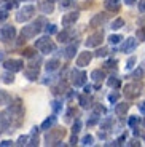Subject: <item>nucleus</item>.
I'll return each mask as SVG.
<instances>
[{"mask_svg": "<svg viewBox=\"0 0 145 147\" xmlns=\"http://www.w3.org/2000/svg\"><path fill=\"white\" fill-rule=\"evenodd\" d=\"M43 24H45V19L43 18L37 19L35 22H32V24H29V26L22 27V35H24L26 38H32V37H35L37 34L43 29V27H42Z\"/></svg>", "mask_w": 145, "mask_h": 147, "instance_id": "7ed1b4c3", "label": "nucleus"}, {"mask_svg": "<svg viewBox=\"0 0 145 147\" xmlns=\"http://www.w3.org/2000/svg\"><path fill=\"white\" fill-rule=\"evenodd\" d=\"M136 35H137V38H139L140 42H144V40H145V27H140V29H137Z\"/></svg>", "mask_w": 145, "mask_h": 147, "instance_id": "4c0bfd02", "label": "nucleus"}, {"mask_svg": "<svg viewBox=\"0 0 145 147\" xmlns=\"http://www.w3.org/2000/svg\"><path fill=\"white\" fill-rule=\"evenodd\" d=\"M94 112H96V114H104V112H105V107H102V106H94Z\"/></svg>", "mask_w": 145, "mask_h": 147, "instance_id": "3c124183", "label": "nucleus"}, {"mask_svg": "<svg viewBox=\"0 0 145 147\" xmlns=\"http://www.w3.org/2000/svg\"><path fill=\"white\" fill-rule=\"evenodd\" d=\"M139 123V117H131L129 120H128V125L129 126H136Z\"/></svg>", "mask_w": 145, "mask_h": 147, "instance_id": "49530a36", "label": "nucleus"}, {"mask_svg": "<svg viewBox=\"0 0 145 147\" xmlns=\"http://www.w3.org/2000/svg\"><path fill=\"white\" fill-rule=\"evenodd\" d=\"M65 91H67V83H65V82H61L56 88H53V93H54V94H62V93H65Z\"/></svg>", "mask_w": 145, "mask_h": 147, "instance_id": "a878e982", "label": "nucleus"}, {"mask_svg": "<svg viewBox=\"0 0 145 147\" xmlns=\"http://www.w3.org/2000/svg\"><path fill=\"white\" fill-rule=\"evenodd\" d=\"M80 129H81V121H80V120H77L75 123H73L72 133H73V134H77V133H80Z\"/></svg>", "mask_w": 145, "mask_h": 147, "instance_id": "79ce46f5", "label": "nucleus"}, {"mask_svg": "<svg viewBox=\"0 0 145 147\" xmlns=\"http://www.w3.org/2000/svg\"><path fill=\"white\" fill-rule=\"evenodd\" d=\"M77 0H61V8H69L75 3Z\"/></svg>", "mask_w": 145, "mask_h": 147, "instance_id": "ea45409f", "label": "nucleus"}, {"mask_svg": "<svg viewBox=\"0 0 145 147\" xmlns=\"http://www.w3.org/2000/svg\"><path fill=\"white\" fill-rule=\"evenodd\" d=\"M97 123V115H94V118H91L89 121H88V126H93V125H96Z\"/></svg>", "mask_w": 145, "mask_h": 147, "instance_id": "864d4df0", "label": "nucleus"}, {"mask_svg": "<svg viewBox=\"0 0 145 147\" xmlns=\"http://www.w3.org/2000/svg\"><path fill=\"white\" fill-rule=\"evenodd\" d=\"M102 38H104V32H102V30H99V32L91 34V35L86 38V42H85V45H86V48L99 47V45H101V42H102Z\"/></svg>", "mask_w": 145, "mask_h": 147, "instance_id": "0eeeda50", "label": "nucleus"}, {"mask_svg": "<svg viewBox=\"0 0 145 147\" xmlns=\"http://www.w3.org/2000/svg\"><path fill=\"white\" fill-rule=\"evenodd\" d=\"M142 126H145V118H144V120H142Z\"/></svg>", "mask_w": 145, "mask_h": 147, "instance_id": "e2e57ef3", "label": "nucleus"}, {"mask_svg": "<svg viewBox=\"0 0 145 147\" xmlns=\"http://www.w3.org/2000/svg\"><path fill=\"white\" fill-rule=\"evenodd\" d=\"M77 142H78V139H77V134H73L72 139H70V146H75Z\"/></svg>", "mask_w": 145, "mask_h": 147, "instance_id": "13d9d810", "label": "nucleus"}, {"mask_svg": "<svg viewBox=\"0 0 145 147\" xmlns=\"http://www.w3.org/2000/svg\"><path fill=\"white\" fill-rule=\"evenodd\" d=\"M65 134V129L64 128H54V129H50V131L45 134V142L46 146H62V138Z\"/></svg>", "mask_w": 145, "mask_h": 147, "instance_id": "f03ea898", "label": "nucleus"}, {"mask_svg": "<svg viewBox=\"0 0 145 147\" xmlns=\"http://www.w3.org/2000/svg\"><path fill=\"white\" fill-rule=\"evenodd\" d=\"M93 53H89L86 50V51H83V53H80L78 55V58H77V66L78 67H85V66H88V64L91 63V59H93Z\"/></svg>", "mask_w": 145, "mask_h": 147, "instance_id": "f8f14e48", "label": "nucleus"}, {"mask_svg": "<svg viewBox=\"0 0 145 147\" xmlns=\"http://www.w3.org/2000/svg\"><path fill=\"white\" fill-rule=\"evenodd\" d=\"M107 83H109L110 88H118V86L121 85V82H120V78H116V77H110Z\"/></svg>", "mask_w": 145, "mask_h": 147, "instance_id": "7c9ffc66", "label": "nucleus"}, {"mask_svg": "<svg viewBox=\"0 0 145 147\" xmlns=\"http://www.w3.org/2000/svg\"><path fill=\"white\" fill-rule=\"evenodd\" d=\"M5 115H7L8 120L13 121V125H15V126L21 125V120H22V117H24V107H22L21 99H15V101H13V104H10V107L7 109Z\"/></svg>", "mask_w": 145, "mask_h": 147, "instance_id": "f257e3e1", "label": "nucleus"}, {"mask_svg": "<svg viewBox=\"0 0 145 147\" xmlns=\"http://www.w3.org/2000/svg\"><path fill=\"white\" fill-rule=\"evenodd\" d=\"M34 15H35V7H34V5H24V7L18 11L16 21L18 22H26V21H29Z\"/></svg>", "mask_w": 145, "mask_h": 147, "instance_id": "423d86ee", "label": "nucleus"}, {"mask_svg": "<svg viewBox=\"0 0 145 147\" xmlns=\"http://www.w3.org/2000/svg\"><path fill=\"white\" fill-rule=\"evenodd\" d=\"M37 133H38V128H32V133H30V136H29V144L27 146H38V136H37Z\"/></svg>", "mask_w": 145, "mask_h": 147, "instance_id": "412c9836", "label": "nucleus"}, {"mask_svg": "<svg viewBox=\"0 0 145 147\" xmlns=\"http://www.w3.org/2000/svg\"><path fill=\"white\" fill-rule=\"evenodd\" d=\"M134 64H136V58L131 56V58L128 59V63H126V70H131L132 67H134Z\"/></svg>", "mask_w": 145, "mask_h": 147, "instance_id": "37998d69", "label": "nucleus"}, {"mask_svg": "<svg viewBox=\"0 0 145 147\" xmlns=\"http://www.w3.org/2000/svg\"><path fill=\"white\" fill-rule=\"evenodd\" d=\"M78 11H70V13H67V15L62 16V26L64 27H70L72 24H75V21L78 19Z\"/></svg>", "mask_w": 145, "mask_h": 147, "instance_id": "ddd939ff", "label": "nucleus"}, {"mask_svg": "<svg viewBox=\"0 0 145 147\" xmlns=\"http://www.w3.org/2000/svg\"><path fill=\"white\" fill-rule=\"evenodd\" d=\"M139 11L145 13V0H139Z\"/></svg>", "mask_w": 145, "mask_h": 147, "instance_id": "8fccbe9b", "label": "nucleus"}, {"mask_svg": "<svg viewBox=\"0 0 145 147\" xmlns=\"http://www.w3.org/2000/svg\"><path fill=\"white\" fill-rule=\"evenodd\" d=\"M128 146H131V147H137V146H140V142H139L137 139H132L131 142H128Z\"/></svg>", "mask_w": 145, "mask_h": 147, "instance_id": "603ef678", "label": "nucleus"}, {"mask_svg": "<svg viewBox=\"0 0 145 147\" xmlns=\"http://www.w3.org/2000/svg\"><path fill=\"white\" fill-rule=\"evenodd\" d=\"M142 75H144V70L142 69H136L134 72L131 74V78H136V80H137V78H140Z\"/></svg>", "mask_w": 145, "mask_h": 147, "instance_id": "a19ab883", "label": "nucleus"}, {"mask_svg": "<svg viewBox=\"0 0 145 147\" xmlns=\"http://www.w3.org/2000/svg\"><path fill=\"white\" fill-rule=\"evenodd\" d=\"M5 69L7 70H11V72H18V70H21L22 67H24V63H22L21 59H8V61H5L3 63Z\"/></svg>", "mask_w": 145, "mask_h": 147, "instance_id": "9b49d317", "label": "nucleus"}, {"mask_svg": "<svg viewBox=\"0 0 145 147\" xmlns=\"http://www.w3.org/2000/svg\"><path fill=\"white\" fill-rule=\"evenodd\" d=\"M91 91V86H89V85H86V86H85V93H86V94H88V93H89Z\"/></svg>", "mask_w": 145, "mask_h": 147, "instance_id": "052dcab7", "label": "nucleus"}, {"mask_svg": "<svg viewBox=\"0 0 145 147\" xmlns=\"http://www.w3.org/2000/svg\"><path fill=\"white\" fill-rule=\"evenodd\" d=\"M105 7L109 11H118L120 10V3L118 2H105Z\"/></svg>", "mask_w": 145, "mask_h": 147, "instance_id": "c756f323", "label": "nucleus"}, {"mask_svg": "<svg viewBox=\"0 0 145 147\" xmlns=\"http://www.w3.org/2000/svg\"><path fill=\"white\" fill-rule=\"evenodd\" d=\"M22 55L27 56V58H32V56H34V50H30V48H26L24 51H22Z\"/></svg>", "mask_w": 145, "mask_h": 147, "instance_id": "09e8293b", "label": "nucleus"}, {"mask_svg": "<svg viewBox=\"0 0 145 147\" xmlns=\"http://www.w3.org/2000/svg\"><path fill=\"white\" fill-rule=\"evenodd\" d=\"M128 110H129V104H126V102H118L115 106V114L118 117H124Z\"/></svg>", "mask_w": 145, "mask_h": 147, "instance_id": "2eb2a0df", "label": "nucleus"}, {"mask_svg": "<svg viewBox=\"0 0 145 147\" xmlns=\"http://www.w3.org/2000/svg\"><path fill=\"white\" fill-rule=\"evenodd\" d=\"M78 102H80L81 107H89V106H91V99L88 98L86 93H85V94H81L80 98H78Z\"/></svg>", "mask_w": 145, "mask_h": 147, "instance_id": "bb28decb", "label": "nucleus"}, {"mask_svg": "<svg viewBox=\"0 0 145 147\" xmlns=\"http://www.w3.org/2000/svg\"><path fill=\"white\" fill-rule=\"evenodd\" d=\"M54 123H56V117H54V115H51L50 118H46V120L42 123V129H50Z\"/></svg>", "mask_w": 145, "mask_h": 147, "instance_id": "393cba45", "label": "nucleus"}, {"mask_svg": "<svg viewBox=\"0 0 145 147\" xmlns=\"http://www.w3.org/2000/svg\"><path fill=\"white\" fill-rule=\"evenodd\" d=\"M59 67V61L58 59H51V61H48L46 64H45V69L48 70V72H53V70H56Z\"/></svg>", "mask_w": 145, "mask_h": 147, "instance_id": "b1692460", "label": "nucleus"}, {"mask_svg": "<svg viewBox=\"0 0 145 147\" xmlns=\"http://www.w3.org/2000/svg\"><path fill=\"white\" fill-rule=\"evenodd\" d=\"M118 98H120V93H110V94H109V101H110V102H116Z\"/></svg>", "mask_w": 145, "mask_h": 147, "instance_id": "a18cd8bd", "label": "nucleus"}, {"mask_svg": "<svg viewBox=\"0 0 145 147\" xmlns=\"http://www.w3.org/2000/svg\"><path fill=\"white\" fill-rule=\"evenodd\" d=\"M116 64H118L116 59H109V61L104 64V67H105V69H116Z\"/></svg>", "mask_w": 145, "mask_h": 147, "instance_id": "f704fd0d", "label": "nucleus"}, {"mask_svg": "<svg viewBox=\"0 0 145 147\" xmlns=\"http://www.w3.org/2000/svg\"><path fill=\"white\" fill-rule=\"evenodd\" d=\"M11 102V96L8 94L7 91L0 90V106H7V104Z\"/></svg>", "mask_w": 145, "mask_h": 147, "instance_id": "4be33fe9", "label": "nucleus"}, {"mask_svg": "<svg viewBox=\"0 0 145 147\" xmlns=\"http://www.w3.org/2000/svg\"><path fill=\"white\" fill-rule=\"evenodd\" d=\"M16 35V30L13 26H3L0 29V42H10Z\"/></svg>", "mask_w": 145, "mask_h": 147, "instance_id": "1a4fd4ad", "label": "nucleus"}, {"mask_svg": "<svg viewBox=\"0 0 145 147\" xmlns=\"http://www.w3.org/2000/svg\"><path fill=\"white\" fill-rule=\"evenodd\" d=\"M72 83L75 86H83L86 83V74L83 70H78V69H73L72 70Z\"/></svg>", "mask_w": 145, "mask_h": 147, "instance_id": "9d476101", "label": "nucleus"}, {"mask_svg": "<svg viewBox=\"0 0 145 147\" xmlns=\"http://www.w3.org/2000/svg\"><path fill=\"white\" fill-rule=\"evenodd\" d=\"M73 38V32L72 30H62V32L58 34V40L61 42V43H65V42H69Z\"/></svg>", "mask_w": 145, "mask_h": 147, "instance_id": "dca6fc26", "label": "nucleus"}, {"mask_svg": "<svg viewBox=\"0 0 145 147\" xmlns=\"http://www.w3.org/2000/svg\"><path fill=\"white\" fill-rule=\"evenodd\" d=\"M8 18V10L5 8V10H0V21H5V19Z\"/></svg>", "mask_w": 145, "mask_h": 147, "instance_id": "de8ad7c7", "label": "nucleus"}, {"mask_svg": "<svg viewBox=\"0 0 145 147\" xmlns=\"http://www.w3.org/2000/svg\"><path fill=\"white\" fill-rule=\"evenodd\" d=\"M35 48H37V50H40L43 55H50V53L56 51V45L51 42V38L48 35L38 38V40L35 42Z\"/></svg>", "mask_w": 145, "mask_h": 147, "instance_id": "20e7f679", "label": "nucleus"}, {"mask_svg": "<svg viewBox=\"0 0 145 147\" xmlns=\"http://www.w3.org/2000/svg\"><path fill=\"white\" fill-rule=\"evenodd\" d=\"M51 107H53L54 112H61V110H62V106H61L59 101H53V102H51Z\"/></svg>", "mask_w": 145, "mask_h": 147, "instance_id": "c03bdc74", "label": "nucleus"}, {"mask_svg": "<svg viewBox=\"0 0 145 147\" xmlns=\"http://www.w3.org/2000/svg\"><path fill=\"white\" fill-rule=\"evenodd\" d=\"M18 146H27L29 144V136H19V139H18Z\"/></svg>", "mask_w": 145, "mask_h": 147, "instance_id": "58836bf2", "label": "nucleus"}, {"mask_svg": "<svg viewBox=\"0 0 145 147\" xmlns=\"http://www.w3.org/2000/svg\"><path fill=\"white\" fill-rule=\"evenodd\" d=\"M123 26H124V21H123L121 18H116L115 21L112 22V26H110V27H112L113 30H116V29H121Z\"/></svg>", "mask_w": 145, "mask_h": 147, "instance_id": "2f4dec72", "label": "nucleus"}, {"mask_svg": "<svg viewBox=\"0 0 145 147\" xmlns=\"http://www.w3.org/2000/svg\"><path fill=\"white\" fill-rule=\"evenodd\" d=\"M8 146H11V141H2L0 142V147H8Z\"/></svg>", "mask_w": 145, "mask_h": 147, "instance_id": "4d7b16f0", "label": "nucleus"}, {"mask_svg": "<svg viewBox=\"0 0 145 147\" xmlns=\"http://www.w3.org/2000/svg\"><path fill=\"white\" fill-rule=\"evenodd\" d=\"M91 78L96 82V83H101L102 80L105 78V74H104V70H101V69H96V70H93L91 72Z\"/></svg>", "mask_w": 145, "mask_h": 147, "instance_id": "6ab92c4d", "label": "nucleus"}, {"mask_svg": "<svg viewBox=\"0 0 145 147\" xmlns=\"http://www.w3.org/2000/svg\"><path fill=\"white\" fill-rule=\"evenodd\" d=\"M77 45H78V43H77V42H75V43L69 45V47L65 48L64 51H62V53H64V56H65V58H67V59H72L73 56H75V53H77Z\"/></svg>", "mask_w": 145, "mask_h": 147, "instance_id": "f3484780", "label": "nucleus"}, {"mask_svg": "<svg viewBox=\"0 0 145 147\" xmlns=\"http://www.w3.org/2000/svg\"><path fill=\"white\" fill-rule=\"evenodd\" d=\"M123 93L124 96H126L128 99H136V98H139L142 93V85L137 83V82H134V83H128L126 86L123 88Z\"/></svg>", "mask_w": 145, "mask_h": 147, "instance_id": "39448f33", "label": "nucleus"}, {"mask_svg": "<svg viewBox=\"0 0 145 147\" xmlns=\"http://www.w3.org/2000/svg\"><path fill=\"white\" fill-rule=\"evenodd\" d=\"M121 40H123V37H121V35H110V37H109V42H110L112 45L120 43Z\"/></svg>", "mask_w": 145, "mask_h": 147, "instance_id": "e433bc0d", "label": "nucleus"}, {"mask_svg": "<svg viewBox=\"0 0 145 147\" xmlns=\"http://www.w3.org/2000/svg\"><path fill=\"white\" fill-rule=\"evenodd\" d=\"M112 126H113V120H112V118H105V120L101 121V129H104V131H105V129H110Z\"/></svg>", "mask_w": 145, "mask_h": 147, "instance_id": "c85d7f7f", "label": "nucleus"}, {"mask_svg": "<svg viewBox=\"0 0 145 147\" xmlns=\"http://www.w3.org/2000/svg\"><path fill=\"white\" fill-rule=\"evenodd\" d=\"M24 74H26V77L29 78V80H37V77H38V69H32V67H27Z\"/></svg>", "mask_w": 145, "mask_h": 147, "instance_id": "5701e85b", "label": "nucleus"}, {"mask_svg": "<svg viewBox=\"0 0 145 147\" xmlns=\"http://www.w3.org/2000/svg\"><path fill=\"white\" fill-rule=\"evenodd\" d=\"M0 78H2V80H3V83H7V85H10V83H13V82H15V75H13V72H11V70L3 72L2 75H0Z\"/></svg>", "mask_w": 145, "mask_h": 147, "instance_id": "aec40b11", "label": "nucleus"}, {"mask_svg": "<svg viewBox=\"0 0 145 147\" xmlns=\"http://www.w3.org/2000/svg\"><path fill=\"white\" fill-rule=\"evenodd\" d=\"M40 10L42 13H45V15H50V13H53L54 11V5H53V2H42L40 3Z\"/></svg>", "mask_w": 145, "mask_h": 147, "instance_id": "a211bd4d", "label": "nucleus"}, {"mask_svg": "<svg viewBox=\"0 0 145 147\" xmlns=\"http://www.w3.org/2000/svg\"><path fill=\"white\" fill-rule=\"evenodd\" d=\"M16 5V2L15 0H8V3H7V10H10V8H13Z\"/></svg>", "mask_w": 145, "mask_h": 147, "instance_id": "5fc2aeb1", "label": "nucleus"}, {"mask_svg": "<svg viewBox=\"0 0 145 147\" xmlns=\"http://www.w3.org/2000/svg\"><path fill=\"white\" fill-rule=\"evenodd\" d=\"M7 128H8V118H7V115L0 114V134H2Z\"/></svg>", "mask_w": 145, "mask_h": 147, "instance_id": "cd10ccee", "label": "nucleus"}, {"mask_svg": "<svg viewBox=\"0 0 145 147\" xmlns=\"http://www.w3.org/2000/svg\"><path fill=\"white\" fill-rule=\"evenodd\" d=\"M136 47H137V40L132 38V37H129V38H126V42L123 43L121 50H123L124 53H131V51H134L136 50Z\"/></svg>", "mask_w": 145, "mask_h": 147, "instance_id": "4468645a", "label": "nucleus"}, {"mask_svg": "<svg viewBox=\"0 0 145 147\" xmlns=\"http://www.w3.org/2000/svg\"><path fill=\"white\" fill-rule=\"evenodd\" d=\"M45 32H46L48 35H51V34H56V32H58V27H56L54 24H48V26L45 27Z\"/></svg>", "mask_w": 145, "mask_h": 147, "instance_id": "c9c22d12", "label": "nucleus"}, {"mask_svg": "<svg viewBox=\"0 0 145 147\" xmlns=\"http://www.w3.org/2000/svg\"><path fill=\"white\" fill-rule=\"evenodd\" d=\"M48 2H58V0H48Z\"/></svg>", "mask_w": 145, "mask_h": 147, "instance_id": "0e129e2a", "label": "nucleus"}, {"mask_svg": "<svg viewBox=\"0 0 145 147\" xmlns=\"http://www.w3.org/2000/svg\"><path fill=\"white\" fill-rule=\"evenodd\" d=\"M93 142H94V138L91 136V134H86V136L81 139V144H83V146H93Z\"/></svg>", "mask_w": 145, "mask_h": 147, "instance_id": "72a5a7b5", "label": "nucleus"}, {"mask_svg": "<svg viewBox=\"0 0 145 147\" xmlns=\"http://www.w3.org/2000/svg\"><path fill=\"white\" fill-rule=\"evenodd\" d=\"M3 58H5V53H3V51H0V63L3 61Z\"/></svg>", "mask_w": 145, "mask_h": 147, "instance_id": "680f3d73", "label": "nucleus"}, {"mask_svg": "<svg viewBox=\"0 0 145 147\" xmlns=\"http://www.w3.org/2000/svg\"><path fill=\"white\" fill-rule=\"evenodd\" d=\"M139 110H140L142 114H145V101H142V102L139 104Z\"/></svg>", "mask_w": 145, "mask_h": 147, "instance_id": "6e6d98bb", "label": "nucleus"}, {"mask_svg": "<svg viewBox=\"0 0 145 147\" xmlns=\"http://www.w3.org/2000/svg\"><path fill=\"white\" fill-rule=\"evenodd\" d=\"M107 19H109V13H107V11L97 13V15H94L93 18H91L89 26L91 27H101V26H104L105 22H107Z\"/></svg>", "mask_w": 145, "mask_h": 147, "instance_id": "6e6552de", "label": "nucleus"}, {"mask_svg": "<svg viewBox=\"0 0 145 147\" xmlns=\"http://www.w3.org/2000/svg\"><path fill=\"white\" fill-rule=\"evenodd\" d=\"M124 2H126V5H134L137 0H124Z\"/></svg>", "mask_w": 145, "mask_h": 147, "instance_id": "bf43d9fd", "label": "nucleus"}, {"mask_svg": "<svg viewBox=\"0 0 145 147\" xmlns=\"http://www.w3.org/2000/svg\"><path fill=\"white\" fill-rule=\"evenodd\" d=\"M107 55H109V48H105V47L99 48L97 51L94 53V56H96V58H105Z\"/></svg>", "mask_w": 145, "mask_h": 147, "instance_id": "473e14b6", "label": "nucleus"}]
</instances>
